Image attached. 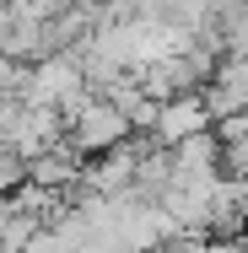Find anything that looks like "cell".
I'll return each mask as SVG.
<instances>
[{
    "instance_id": "cell-1",
    "label": "cell",
    "mask_w": 248,
    "mask_h": 253,
    "mask_svg": "<svg viewBox=\"0 0 248 253\" xmlns=\"http://www.w3.org/2000/svg\"><path fill=\"white\" fill-rule=\"evenodd\" d=\"M124 135H135V129H130V119H124V108H119L113 97H102V92H92V97L65 119V140H70L81 156L108 151V146H119Z\"/></svg>"
},
{
    "instance_id": "cell-2",
    "label": "cell",
    "mask_w": 248,
    "mask_h": 253,
    "mask_svg": "<svg viewBox=\"0 0 248 253\" xmlns=\"http://www.w3.org/2000/svg\"><path fill=\"white\" fill-rule=\"evenodd\" d=\"M210 124V108L199 97V86H184V92H173V97H162L156 108V124H151V140H162V146H173V140H184V135H195Z\"/></svg>"
},
{
    "instance_id": "cell-3",
    "label": "cell",
    "mask_w": 248,
    "mask_h": 253,
    "mask_svg": "<svg viewBox=\"0 0 248 253\" xmlns=\"http://www.w3.org/2000/svg\"><path fill=\"white\" fill-rule=\"evenodd\" d=\"M81 167H87V156L76 151L70 140H54L49 151L27 156V183H38V189H54V194H65V189H76V183H81Z\"/></svg>"
},
{
    "instance_id": "cell-4",
    "label": "cell",
    "mask_w": 248,
    "mask_h": 253,
    "mask_svg": "<svg viewBox=\"0 0 248 253\" xmlns=\"http://www.w3.org/2000/svg\"><path fill=\"white\" fill-rule=\"evenodd\" d=\"M167 151H173V172H216V162H221V140H216V129L205 124V129H195V135L173 140Z\"/></svg>"
},
{
    "instance_id": "cell-5",
    "label": "cell",
    "mask_w": 248,
    "mask_h": 253,
    "mask_svg": "<svg viewBox=\"0 0 248 253\" xmlns=\"http://www.w3.org/2000/svg\"><path fill=\"white\" fill-rule=\"evenodd\" d=\"M22 183H27V156L11 140H0V194H16Z\"/></svg>"
}]
</instances>
